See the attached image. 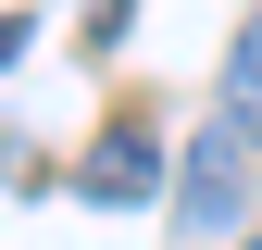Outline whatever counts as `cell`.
Here are the masks:
<instances>
[{
    "label": "cell",
    "mask_w": 262,
    "mask_h": 250,
    "mask_svg": "<svg viewBox=\"0 0 262 250\" xmlns=\"http://www.w3.org/2000/svg\"><path fill=\"white\" fill-rule=\"evenodd\" d=\"M250 250H262V238H250Z\"/></svg>",
    "instance_id": "8992f818"
},
{
    "label": "cell",
    "mask_w": 262,
    "mask_h": 250,
    "mask_svg": "<svg viewBox=\"0 0 262 250\" xmlns=\"http://www.w3.org/2000/svg\"><path fill=\"white\" fill-rule=\"evenodd\" d=\"M25 38H38V25H25V13H0V62H13V50H25Z\"/></svg>",
    "instance_id": "277c9868"
},
{
    "label": "cell",
    "mask_w": 262,
    "mask_h": 250,
    "mask_svg": "<svg viewBox=\"0 0 262 250\" xmlns=\"http://www.w3.org/2000/svg\"><path fill=\"white\" fill-rule=\"evenodd\" d=\"M225 113H237L250 138H262V13L237 25V50H225Z\"/></svg>",
    "instance_id": "3957f363"
},
{
    "label": "cell",
    "mask_w": 262,
    "mask_h": 250,
    "mask_svg": "<svg viewBox=\"0 0 262 250\" xmlns=\"http://www.w3.org/2000/svg\"><path fill=\"white\" fill-rule=\"evenodd\" d=\"M250 163H262V138L212 100V125L187 138V175H175V225L187 238H237L250 225Z\"/></svg>",
    "instance_id": "6da1fadb"
},
{
    "label": "cell",
    "mask_w": 262,
    "mask_h": 250,
    "mask_svg": "<svg viewBox=\"0 0 262 250\" xmlns=\"http://www.w3.org/2000/svg\"><path fill=\"white\" fill-rule=\"evenodd\" d=\"M88 38H125V0H100V13H88Z\"/></svg>",
    "instance_id": "5b68a950"
},
{
    "label": "cell",
    "mask_w": 262,
    "mask_h": 250,
    "mask_svg": "<svg viewBox=\"0 0 262 250\" xmlns=\"http://www.w3.org/2000/svg\"><path fill=\"white\" fill-rule=\"evenodd\" d=\"M75 187H88V200H113V213H138L150 187H162V138H150L138 113H113V125H100V150L75 163Z\"/></svg>",
    "instance_id": "7a4b0ae2"
}]
</instances>
